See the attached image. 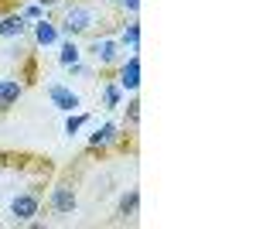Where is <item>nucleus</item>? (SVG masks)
<instances>
[{"label": "nucleus", "mask_w": 256, "mask_h": 229, "mask_svg": "<svg viewBox=\"0 0 256 229\" xmlns=\"http://www.w3.org/2000/svg\"><path fill=\"white\" fill-rule=\"evenodd\" d=\"M99 24V11L92 4H65V18L58 21V35L62 38H79L89 35Z\"/></svg>", "instance_id": "1"}, {"label": "nucleus", "mask_w": 256, "mask_h": 229, "mask_svg": "<svg viewBox=\"0 0 256 229\" xmlns=\"http://www.w3.org/2000/svg\"><path fill=\"white\" fill-rule=\"evenodd\" d=\"M82 55H89V58H92V65H99V69H116L126 52H123V45H120L116 38L99 35V38H92L86 48H82Z\"/></svg>", "instance_id": "2"}, {"label": "nucleus", "mask_w": 256, "mask_h": 229, "mask_svg": "<svg viewBox=\"0 0 256 229\" xmlns=\"http://www.w3.org/2000/svg\"><path fill=\"white\" fill-rule=\"evenodd\" d=\"M76 209H79V195L72 188V181H58L55 188L48 191V212L52 215L68 219V215H76Z\"/></svg>", "instance_id": "3"}, {"label": "nucleus", "mask_w": 256, "mask_h": 229, "mask_svg": "<svg viewBox=\"0 0 256 229\" xmlns=\"http://www.w3.org/2000/svg\"><path fill=\"white\" fill-rule=\"evenodd\" d=\"M10 222H31L34 215L41 212V191L28 188V191H18L14 198H10Z\"/></svg>", "instance_id": "4"}, {"label": "nucleus", "mask_w": 256, "mask_h": 229, "mask_svg": "<svg viewBox=\"0 0 256 229\" xmlns=\"http://www.w3.org/2000/svg\"><path fill=\"white\" fill-rule=\"evenodd\" d=\"M113 82L123 89V96H130V93L140 89V55L137 52L123 55V62L116 65V72H113Z\"/></svg>", "instance_id": "5"}, {"label": "nucleus", "mask_w": 256, "mask_h": 229, "mask_svg": "<svg viewBox=\"0 0 256 229\" xmlns=\"http://www.w3.org/2000/svg\"><path fill=\"white\" fill-rule=\"evenodd\" d=\"M44 93H48V99H52V106L62 110V113H76V110L82 106L79 93H76L72 86H65V82H48Z\"/></svg>", "instance_id": "6"}, {"label": "nucleus", "mask_w": 256, "mask_h": 229, "mask_svg": "<svg viewBox=\"0 0 256 229\" xmlns=\"http://www.w3.org/2000/svg\"><path fill=\"white\" fill-rule=\"evenodd\" d=\"M31 41H34V48H55L62 41V35H58V21H52L48 14L44 18H38V21H31Z\"/></svg>", "instance_id": "7"}, {"label": "nucleus", "mask_w": 256, "mask_h": 229, "mask_svg": "<svg viewBox=\"0 0 256 229\" xmlns=\"http://www.w3.org/2000/svg\"><path fill=\"white\" fill-rule=\"evenodd\" d=\"M120 137H123V127H120L116 120H102L96 130L89 134V151L96 154V151H106V147H113V144H120Z\"/></svg>", "instance_id": "8"}, {"label": "nucleus", "mask_w": 256, "mask_h": 229, "mask_svg": "<svg viewBox=\"0 0 256 229\" xmlns=\"http://www.w3.org/2000/svg\"><path fill=\"white\" fill-rule=\"evenodd\" d=\"M28 31H31V21L24 18L18 7H14V11H4V14H0V38L18 41V38H28Z\"/></svg>", "instance_id": "9"}, {"label": "nucleus", "mask_w": 256, "mask_h": 229, "mask_svg": "<svg viewBox=\"0 0 256 229\" xmlns=\"http://www.w3.org/2000/svg\"><path fill=\"white\" fill-rule=\"evenodd\" d=\"M20 96H24V82H20V76H4L0 79V110L18 106Z\"/></svg>", "instance_id": "10"}, {"label": "nucleus", "mask_w": 256, "mask_h": 229, "mask_svg": "<svg viewBox=\"0 0 256 229\" xmlns=\"http://www.w3.org/2000/svg\"><path fill=\"white\" fill-rule=\"evenodd\" d=\"M116 41L123 45V52H140V21H137V18L126 21V24L120 28Z\"/></svg>", "instance_id": "11"}, {"label": "nucleus", "mask_w": 256, "mask_h": 229, "mask_svg": "<svg viewBox=\"0 0 256 229\" xmlns=\"http://www.w3.org/2000/svg\"><path fill=\"white\" fill-rule=\"evenodd\" d=\"M99 106H102L106 113H113V110H120V106H123V89H120L113 79H106V82H102V93H99Z\"/></svg>", "instance_id": "12"}, {"label": "nucleus", "mask_w": 256, "mask_h": 229, "mask_svg": "<svg viewBox=\"0 0 256 229\" xmlns=\"http://www.w3.org/2000/svg\"><path fill=\"white\" fill-rule=\"evenodd\" d=\"M55 48H58V65L62 69H68L72 62H82V45L76 38H62Z\"/></svg>", "instance_id": "13"}, {"label": "nucleus", "mask_w": 256, "mask_h": 229, "mask_svg": "<svg viewBox=\"0 0 256 229\" xmlns=\"http://www.w3.org/2000/svg\"><path fill=\"white\" fill-rule=\"evenodd\" d=\"M120 219H137L140 212V191L137 188H126L123 195H120Z\"/></svg>", "instance_id": "14"}, {"label": "nucleus", "mask_w": 256, "mask_h": 229, "mask_svg": "<svg viewBox=\"0 0 256 229\" xmlns=\"http://www.w3.org/2000/svg\"><path fill=\"white\" fill-rule=\"evenodd\" d=\"M86 127H89V113H82V110L65 113V137H79Z\"/></svg>", "instance_id": "15"}, {"label": "nucleus", "mask_w": 256, "mask_h": 229, "mask_svg": "<svg viewBox=\"0 0 256 229\" xmlns=\"http://www.w3.org/2000/svg\"><path fill=\"white\" fill-rule=\"evenodd\" d=\"M123 99H126V106H123V110H126V123L137 127V123H140V99H137V93L123 96Z\"/></svg>", "instance_id": "16"}, {"label": "nucleus", "mask_w": 256, "mask_h": 229, "mask_svg": "<svg viewBox=\"0 0 256 229\" xmlns=\"http://www.w3.org/2000/svg\"><path fill=\"white\" fill-rule=\"evenodd\" d=\"M18 11H20V14H24L28 21H38V18H44V7H41V4H34V0H28L24 7H18Z\"/></svg>", "instance_id": "17"}, {"label": "nucleus", "mask_w": 256, "mask_h": 229, "mask_svg": "<svg viewBox=\"0 0 256 229\" xmlns=\"http://www.w3.org/2000/svg\"><path fill=\"white\" fill-rule=\"evenodd\" d=\"M65 72H68L72 79H86V76H92V65H86V62H72Z\"/></svg>", "instance_id": "18"}, {"label": "nucleus", "mask_w": 256, "mask_h": 229, "mask_svg": "<svg viewBox=\"0 0 256 229\" xmlns=\"http://www.w3.org/2000/svg\"><path fill=\"white\" fill-rule=\"evenodd\" d=\"M120 7H123L126 18H137L140 14V0H120Z\"/></svg>", "instance_id": "19"}, {"label": "nucleus", "mask_w": 256, "mask_h": 229, "mask_svg": "<svg viewBox=\"0 0 256 229\" xmlns=\"http://www.w3.org/2000/svg\"><path fill=\"white\" fill-rule=\"evenodd\" d=\"M34 4H41V7L48 11V7H58V4H65V0H34Z\"/></svg>", "instance_id": "20"}, {"label": "nucleus", "mask_w": 256, "mask_h": 229, "mask_svg": "<svg viewBox=\"0 0 256 229\" xmlns=\"http://www.w3.org/2000/svg\"><path fill=\"white\" fill-rule=\"evenodd\" d=\"M102 4H120V0H102Z\"/></svg>", "instance_id": "21"}, {"label": "nucleus", "mask_w": 256, "mask_h": 229, "mask_svg": "<svg viewBox=\"0 0 256 229\" xmlns=\"http://www.w3.org/2000/svg\"><path fill=\"white\" fill-rule=\"evenodd\" d=\"M0 116H4V110H0Z\"/></svg>", "instance_id": "22"}]
</instances>
